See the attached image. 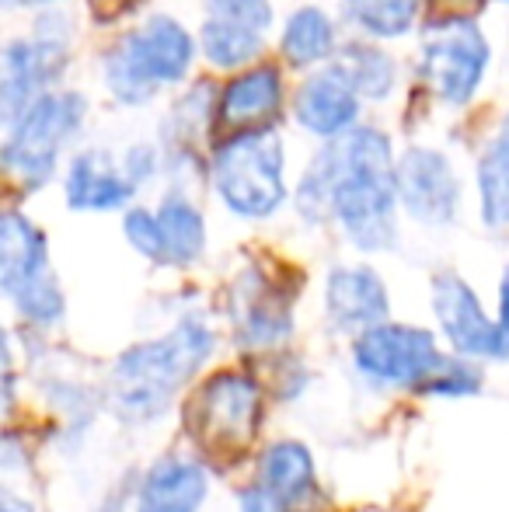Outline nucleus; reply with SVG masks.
<instances>
[{
  "label": "nucleus",
  "instance_id": "dca6fc26",
  "mask_svg": "<svg viewBox=\"0 0 509 512\" xmlns=\"http://www.w3.org/2000/svg\"><path fill=\"white\" fill-rule=\"evenodd\" d=\"M325 317L342 335H367L391 321V297L370 265H335L325 276Z\"/></svg>",
  "mask_w": 509,
  "mask_h": 512
},
{
  "label": "nucleus",
  "instance_id": "a211bd4d",
  "mask_svg": "<svg viewBox=\"0 0 509 512\" xmlns=\"http://www.w3.org/2000/svg\"><path fill=\"white\" fill-rule=\"evenodd\" d=\"M363 98L332 67L311 74L293 95V119L318 140H342L356 129Z\"/></svg>",
  "mask_w": 509,
  "mask_h": 512
},
{
  "label": "nucleus",
  "instance_id": "412c9836",
  "mask_svg": "<svg viewBox=\"0 0 509 512\" xmlns=\"http://www.w3.org/2000/svg\"><path fill=\"white\" fill-rule=\"evenodd\" d=\"M157 216V230H161V251H164V265H196L206 255V220L203 209L192 203L182 189H171L161 199V206L154 209Z\"/></svg>",
  "mask_w": 509,
  "mask_h": 512
},
{
  "label": "nucleus",
  "instance_id": "393cba45",
  "mask_svg": "<svg viewBox=\"0 0 509 512\" xmlns=\"http://www.w3.org/2000/svg\"><path fill=\"white\" fill-rule=\"evenodd\" d=\"M346 18L370 39H401L419 21V0H346Z\"/></svg>",
  "mask_w": 509,
  "mask_h": 512
},
{
  "label": "nucleus",
  "instance_id": "ddd939ff",
  "mask_svg": "<svg viewBox=\"0 0 509 512\" xmlns=\"http://www.w3.org/2000/svg\"><path fill=\"white\" fill-rule=\"evenodd\" d=\"M269 28V0H210V14L199 28V49L217 70H238L262 53Z\"/></svg>",
  "mask_w": 509,
  "mask_h": 512
},
{
  "label": "nucleus",
  "instance_id": "f3484780",
  "mask_svg": "<svg viewBox=\"0 0 509 512\" xmlns=\"http://www.w3.org/2000/svg\"><path fill=\"white\" fill-rule=\"evenodd\" d=\"M210 474L196 457L164 453L143 471L136 485V512H203Z\"/></svg>",
  "mask_w": 509,
  "mask_h": 512
},
{
  "label": "nucleus",
  "instance_id": "473e14b6",
  "mask_svg": "<svg viewBox=\"0 0 509 512\" xmlns=\"http://www.w3.org/2000/svg\"><path fill=\"white\" fill-rule=\"evenodd\" d=\"M95 4H98V0H95ZM109 4H112V0H109ZM129 4H136V0H116V7H129Z\"/></svg>",
  "mask_w": 509,
  "mask_h": 512
},
{
  "label": "nucleus",
  "instance_id": "f8f14e48",
  "mask_svg": "<svg viewBox=\"0 0 509 512\" xmlns=\"http://www.w3.org/2000/svg\"><path fill=\"white\" fill-rule=\"evenodd\" d=\"M398 203L422 227H447L461 213V182L433 147H412L398 157Z\"/></svg>",
  "mask_w": 509,
  "mask_h": 512
},
{
  "label": "nucleus",
  "instance_id": "f03ea898",
  "mask_svg": "<svg viewBox=\"0 0 509 512\" xmlns=\"http://www.w3.org/2000/svg\"><path fill=\"white\" fill-rule=\"evenodd\" d=\"M217 352V331L203 314H185L164 335L136 342L109 370V405L126 425H154Z\"/></svg>",
  "mask_w": 509,
  "mask_h": 512
},
{
  "label": "nucleus",
  "instance_id": "2f4dec72",
  "mask_svg": "<svg viewBox=\"0 0 509 512\" xmlns=\"http://www.w3.org/2000/svg\"><path fill=\"white\" fill-rule=\"evenodd\" d=\"M105 512H136V506H112V509H105Z\"/></svg>",
  "mask_w": 509,
  "mask_h": 512
},
{
  "label": "nucleus",
  "instance_id": "9d476101",
  "mask_svg": "<svg viewBox=\"0 0 509 512\" xmlns=\"http://www.w3.org/2000/svg\"><path fill=\"white\" fill-rule=\"evenodd\" d=\"M433 317L450 352L471 363H509V331L457 272L433 279Z\"/></svg>",
  "mask_w": 509,
  "mask_h": 512
},
{
  "label": "nucleus",
  "instance_id": "4be33fe9",
  "mask_svg": "<svg viewBox=\"0 0 509 512\" xmlns=\"http://www.w3.org/2000/svg\"><path fill=\"white\" fill-rule=\"evenodd\" d=\"M279 53L297 70L335 60V53H339L335 21L328 18L321 7H297V11L286 18L283 35H279Z\"/></svg>",
  "mask_w": 509,
  "mask_h": 512
},
{
  "label": "nucleus",
  "instance_id": "c756f323",
  "mask_svg": "<svg viewBox=\"0 0 509 512\" xmlns=\"http://www.w3.org/2000/svg\"><path fill=\"white\" fill-rule=\"evenodd\" d=\"M496 317L503 321V328L509 331V269L503 272V279H499V310Z\"/></svg>",
  "mask_w": 509,
  "mask_h": 512
},
{
  "label": "nucleus",
  "instance_id": "39448f33",
  "mask_svg": "<svg viewBox=\"0 0 509 512\" xmlns=\"http://www.w3.org/2000/svg\"><path fill=\"white\" fill-rule=\"evenodd\" d=\"M0 286L21 321L32 328H56L67 314L46 234L14 209L0 220Z\"/></svg>",
  "mask_w": 509,
  "mask_h": 512
},
{
  "label": "nucleus",
  "instance_id": "6e6552de",
  "mask_svg": "<svg viewBox=\"0 0 509 512\" xmlns=\"http://www.w3.org/2000/svg\"><path fill=\"white\" fill-rule=\"evenodd\" d=\"M489 70V42L464 14H450L426 28L419 49V77L443 105L464 108L478 95Z\"/></svg>",
  "mask_w": 509,
  "mask_h": 512
},
{
  "label": "nucleus",
  "instance_id": "aec40b11",
  "mask_svg": "<svg viewBox=\"0 0 509 512\" xmlns=\"http://www.w3.org/2000/svg\"><path fill=\"white\" fill-rule=\"evenodd\" d=\"M136 185L126 178L123 161L109 154V150H81L70 161L67 178H63V196L67 206L77 213H112L123 209L133 199Z\"/></svg>",
  "mask_w": 509,
  "mask_h": 512
},
{
  "label": "nucleus",
  "instance_id": "9b49d317",
  "mask_svg": "<svg viewBox=\"0 0 509 512\" xmlns=\"http://www.w3.org/2000/svg\"><path fill=\"white\" fill-rule=\"evenodd\" d=\"M262 387L252 373L224 370L210 377L196 401V425L213 446H245L262 422Z\"/></svg>",
  "mask_w": 509,
  "mask_h": 512
},
{
  "label": "nucleus",
  "instance_id": "7c9ffc66",
  "mask_svg": "<svg viewBox=\"0 0 509 512\" xmlns=\"http://www.w3.org/2000/svg\"><path fill=\"white\" fill-rule=\"evenodd\" d=\"M56 0H4V7H49Z\"/></svg>",
  "mask_w": 509,
  "mask_h": 512
},
{
  "label": "nucleus",
  "instance_id": "b1692460",
  "mask_svg": "<svg viewBox=\"0 0 509 512\" xmlns=\"http://www.w3.org/2000/svg\"><path fill=\"white\" fill-rule=\"evenodd\" d=\"M332 70L367 102H381L398 84V63L374 42H353L342 46L332 60Z\"/></svg>",
  "mask_w": 509,
  "mask_h": 512
},
{
  "label": "nucleus",
  "instance_id": "423d86ee",
  "mask_svg": "<svg viewBox=\"0 0 509 512\" xmlns=\"http://www.w3.org/2000/svg\"><path fill=\"white\" fill-rule=\"evenodd\" d=\"M88 102L77 91H49L7 122L4 168L25 189H42L60 168L67 143L81 133Z\"/></svg>",
  "mask_w": 509,
  "mask_h": 512
},
{
  "label": "nucleus",
  "instance_id": "5701e85b",
  "mask_svg": "<svg viewBox=\"0 0 509 512\" xmlns=\"http://www.w3.org/2000/svg\"><path fill=\"white\" fill-rule=\"evenodd\" d=\"M478 213L489 227H509V115L489 136L482 157H478Z\"/></svg>",
  "mask_w": 509,
  "mask_h": 512
},
{
  "label": "nucleus",
  "instance_id": "4468645a",
  "mask_svg": "<svg viewBox=\"0 0 509 512\" xmlns=\"http://www.w3.org/2000/svg\"><path fill=\"white\" fill-rule=\"evenodd\" d=\"M231 331L241 349H276L293 335V297L258 269H245L231 293Z\"/></svg>",
  "mask_w": 509,
  "mask_h": 512
},
{
  "label": "nucleus",
  "instance_id": "6ab92c4d",
  "mask_svg": "<svg viewBox=\"0 0 509 512\" xmlns=\"http://www.w3.org/2000/svg\"><path fill=\"white\" fill-rule=\"evenodd\" d=\"M252 485L276 512H297L318 492V467L304 443L279 439L258 460V474Z\"/></svg>",
  "mask_w": 509,
  "mask_h": 512
},
{
  "label": "nucleus",
  "instance_id": "c85d7f7f",
  "mask_svg": "<svg viewBox=\"0 0 509 512\" xmlns=\"http://www.w3.org/2000/svg\"><path fill=\"white\" fill-rule=\"evenodd\" d=\"M0 512H39V509H35L32 502L25 499V495L4 488V495H0Z\"/></svg>",
  "mask_w": 509,
  "mask_h": 512
},
{
  "label": "nucleus",
  "instance_id": "72a5a7b5",
  "mask_svg": "<svg viewBox=\"0 0 509 512\" xmlns=\"http://www.w3.org/2000/svg\"><path fill=\"white\" fill-rule=\"evenodd\" d=\"M450 4H471V0H450Z\"/></svg>",
  "mask_w": 509,
  "mask_h": 512
},
{
  "label": "nucleus",
  "instance_id": "1a4fd4ad",
  "mask_svg": "<svg viewBox=\"0 0 509 512\" xmlns=\"http://www.w3.org/2000/svg\"><path fill=\"white\" fill-rule=\"evenodd\" d=\"M70 63V28L67 18L46 14L39 18L32 35L7 42L4 74H0V105H4V126L14 122L28 105L53 91L60 74Z\"/></svg>",
  "mask_w": 509,
  "mask_h": 512
},
{
  "label": "nucleus",
  "instance_id": "0eeeda50",
  "mask_svg": "<svg viewBox=\"0 0 509 512\" xmlns=\"http://www.w3.org/2000/svg\"><path fill=\"white\" fill-rule=\"evenodd\" d=\"M349 359H353L356 377L377 391L422 394V387L447 363V352L440 349V338L429 328L387 321L381 328H370L367 335L353 338Z\"/></svg>",
  "mask_w": 509,
  "mask_h": 512
},
{
  "label": "nucleus",
  "instance_id": "f257e3e1",
  "mask_svg": "<svg viewBox=\"0 0 509 512\" xmlns=\"http://www.w3.org/2000/svg\"><path fill=\"white\" fill-rule=\"evenodd\" d=\"M398 161L391 136L374 126H356L328 143L304 171L297 209L304 220H335L360 251H387L398 237Z\"/></svg>",
  "mask_w": 509,
  "mask_h": 512
},
{
  "label": "nucleus",
  "instance_id": "a878e982",
  "mask_svg": "<svg viewBox=\"0 0 509 512\" xmlns=\"http://www.w3.org/2000/svg\"><path fill=\"white\" fill-rule=\"evenodd\" d=\"M485 387V373L478 363L461 356H447V363L436 370V377L422 387V398H440V401H464L475 398Z\"/></svg>",
  "mask_w": 509,
  "mask_h": 512
},
{
  "label": "nucleus",
  "instance_id": "bb28decb",
  "mask_svg": "<svg viewBox=\"0 0 509 512\" xmlns=\"http://www.w3.org/2000/svg\"><path fill=\"white\" fill-rule=\"evenodd\" d=\"M123 230H126V241L133 244L136 255L147 258V262H154V265H164L161 230H157V216H154V209H143V206L126 209Z\"/></svg>",
  "mask_w": 509,
  "mask_h": 512
},
{
  "label": "nucleus",
  "instance_id": "20e7f679",
  "mask_svg": "<svg viewBox=\"0 0 509 512\" xmlns=\"http://www.w3.org/2000/svg\"><path fill=\"white\" fill-rule=\"evenodd\" d=\"M210 182L227 213L269 220L286 206V147L276 129L224 136L210 154Z\"/></svg>",
  "mask_w": 509,
  "mask_h": 512
},
{
  "label": "nucleus",
  "instance_id": "7ed1b4c3",
  "mask_svg": "<svg viewBox=\"0 0 509 512\" xmlns=\"http://www.w3.org/2000/svg\"><path fill=\"white\" fill-rule=\"evenodd\" d=\"M196 63V39L175 18H147L129 28L116 46L102 56L105 88L116 102L129 108L147 105L161 88L182 84Z\"/></svg>",
  "mask_w": 509,
  "mask_h": 512
},
{
  "label": "nucleus",
  "instance_id": "2eb2a0df",
  "mask_svg": "<svg viewBox=\"0 0 509 512\" xmlns=\"http://www.w3.org/2000/svg\"><path fill=\"white\" fill-rule=\"evenodd\" d=\"M279 115H283V74L272 63H258L234 74L217 91L213 129H220L224 136L262 133L276 126Z\"/></svg>",
  "mask_w": 509,
  "mask_h": 512
},
{
  "label": "nucleus",
  "instance_id": "cd10ccee",
  "mask_svg": "<svg viewBox=\"0 0 509 512\" xmlns=\"http://www.w3.org/2000/svg\"><path fill=\"white\" fill-rule=\"evenodd\" d=\"M161 154H157L150 143H136V147H129L126 150V157H123V171H126V178L129 182L140 189V185H147L150 178L161 171Z\"/></svg>",
  "mask_w": 509,
  "mask_h": 512
}]
</instances>
